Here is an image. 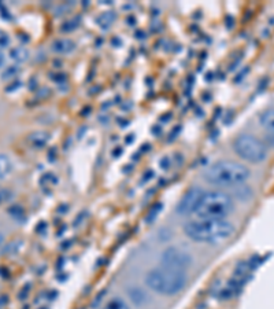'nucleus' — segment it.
Listing matches in <instances>:
<instances>
[{
	"instance_id": "f257e3e1",
	"label": "nucleus",
	"mask_w": 274,
	"mask_h": 309,
	"mask_svg": "<svg viewBox=\"0 0 274 309\" xmlns=\"http://www.w3.org/2000/svg\"><path fill=\"white\" fill-rule=\"evenodd\" d=\"M184 232L192 241L206 245H221L236 232L228 219H194L184 225Z\"/></svg>"
},
{
	"instance_id": "f03ea898",
	"label": "nucleus",
	"mask_w": 274,
	"mask_h": 309,
	"mask_svg": "<svg viewBox=\"0 0 274 309\" xmlns=\"http://www.w3.org/2000/svg\"><path fill=\"white\" fill-rule=\"evenodd\" d=\"M251 177V171L243 164L231 160H219L208 165L203 172V179L217 187H240Z\"/></svg>"
},
{
	"instance_id": "7ed1b4c3",
	"label": "nucleus",
	"mask_w": 274,
	"mask_h": 309,
	"mask_svg": "<svg viewBox=\"0 0 274 309\" xmlns=\"http://www.w3.org/2000/svg\"><path fill=\"white\" fill-rule=\"evenodd\" d=\"M235 209L233 198L219 190H201L192 216L195 219H228Z\"/></svg>"
},
{
	"instance_id": "20e7f679",
	"label": "nucleus",
	"mask_w": 274,
	"mask_h": 309,
	"mask_svg": "<svg viewBox=\"0 0 274 309\" xmlns=\"http://www.w3.org/2000/svg\"><path fill=\"white\" fill-rule=\"evenodd\" d=\"M147 286L155 293L162 296H176L188 283L185 271L173 269L169 266H157L147 273Z\"/></svg>"
},
{
	"instance_id": "39448f33",
	"label": "nucleus",
	"mask_w": 274,
	"mask_h": 309,
	"mask_svg": "<svg viewBox=\"0 0 274 309\" xmlns=\"http://www.w3.org/2000/svg\"><path fill=\"white\" fill-rule=\"evenodd\" d=\"M233 150L241 160L251 164H261L268 158L266 144L250 133L238 135L233 142Z\"/></svg>"
},
{
	"instance_id": "423d86ee",
	"label": "nucleus",
	"mask_w": 274,
	"mask_h": 309,
	"mask_svg": "<svg viewBox=\"0 0 274 309\" xmlns=\"http://www.w3.org/2000/svg\"><path fill=\"white\" fill-rule=\"evenodd\" d=\"M192 263H194L192 256L180 247H167L162 254V265L169 266L173 269L187 272L189 266L192 265Z\"/></svg>"
},
{
	"instance_id": "0eeeda50",
	"label": "nucleus",
	"mask_w": 274,
	"mask_h": 309,
	"mask_svg": "<svg viewBox=\"0 0 274 309\" xmlns=\"http://www.w3.org/2000/svg\"><path fill=\"white\" fill-rule=\"evenodd\" d=\"M200 188H191L184 194V197L180 199V202L177 205V213L181 216H192L194 209H195L197 198L200 195Z\"/></svg>"
},
{
	"instance_id": "6e6552de",
	"label": "nucleus",
	"mask_w": 274,
	"mask_h": 309,
	"mask_svg": "<svg viewBox=\"0 0 274 309\" xmlns=\"http://www.w3.org/2000/svg\"><path fill=\"white\" fill-rule=\"evenodd\" d=\"M259 124L269 135L274 136V109L263 111L259 117Z\"/></svg>"
},
{
	"instance_id": "1a4fd4ad",
	"label": "nucleus",
	"mask_w": 274,
	"mask_h": 309,
	"mask_svg": "<svg viewBox=\"0 0 274 309\" xmlns=\"http://www.w3.org/2000/svg\"><path fill=\"white\" fill-rule=\"evenodd\" d=\"M10 56L14 62L17 63H22L29 59V49L24 47V45H17L10 49Z\"/></svg>"
},
{
	"instance_id": "9d476101",
	"label": "nucleus",
	"mask_w": 274,
	"mask_h": 309,
	"mask_svg": "<svg viewBox=\"0 0 274 309\" xmlns=\"http://www.w3.org/2000/svg\"><path fill=\"white\" fill-rule=\"evenodd\" d=\"M12 172V162L10 157L6 154H0V180L6 179Z\"/></svg>"
},
{
	"instance_id": "9b49d317",
	"label": "nucleus",
	"mask_w": 274,
	"mask_h": 309,
	"mask_svg": "<svg viewBox=\"0 0 274 309\" xmlns=\"http://www.w3.org/2000/svg\"><path fill=\"white\" fill-rule=\"evenodd\" d=\"M102 309H130V308H129V305L126 304V301L122 300L121 297H111V298H109V300L104 303Z\"/></svg>"
},
{
	"instance_id": "f8f14e48",
	"label": "nucleus",
	"mask_w": 274,
	"mask_h": 309,
	"mask_svg": "<svg viewBox=\"0 0 274 309\" xmlns=\"http://www.w3.org/2000/svg\"><path fill=\"white\" fill-rule=\"evenodd\" d=\"M73 48H74L73 42L66 40V39H61V40H58V42H55L54 43V49L56 52H61V54L70 52Z\"/></svg>"
},
{
	"instance_id": "ddd939ff",
	"label": "nucleus",
	"mask_w": 274,
	"mask_h": 309,
	"mask_svg": "<svg viewBox=\"0 0 274 309\" xmlns=\"http://www.w3.org/2000/svg\"><path fill=\"white\" fill-rule=\"evenodd\" d=\"M47 135H44L43 132H36V133H33V135L29 137V140L33 146H36V147H43L44 144L47 143Z\"/></svg>"
},
{
	"instance_id": "4468645a",
	"label": "nucleus",
	"mask_w": 274,
	"mask_h": 309,
	"mask_svg": "<svg viewBox=\"0 0 274 309\" xmlns=\"http://www.w3.org/2000/svg\"><path fill=\"white\" fill-rule=\"evenodd\" d=\"M18 73H19L18 66H8V68H6V70L3 72L1 77H3V80H10V79H15Z\"/></svg>"
},
{
	"instance_id": "2eb2a0df",
	"label": "nucleus",
	"mask_w": 274,
	"mask_h": 309,
	"mask_svg": "<svg viewBox=\"0 0 274 309\" xmlns=\"http://www.w3.org/2000/svg\"><path fill=\"white\" fill-rule=\"evenodd\" d=\"M10 43H11V39L8 36V33L0 29V49L7 48Z\"/></svg>"
},
{
	"instance_id": "dca6fc26",
	"label": "nucleus",
	"mask_w": 274,
	"mask_h": 309,
	"mask_svg": "<svg viewBox=\"0 0 274 309\" xmlns=\"http://www.w3.org/2000/svg\"><path fill=\"white\" fill-rule=\"evenodd\" d=\"M12 198V191L8 188H0V205L6 204Z\"/></svg>"
},
{
	"instance_id": "f3484780",
	"label": "nucleus",
	"mask_w": 274,
	"mask_h": 309,
	"mask_svg": "<svg viewBox=\"0 0 274 309\" xmlns=\"http://www.w3.org/2000/svg\"><path fill=\"white\" fill-rule=\"evenodd\" d=\"M160 208H162V205H155L153 209L150 210V215L147 216V222H153V220L155 217L158 216L159 213H160Z\"/></svg>"
},
{
	"instance_id": "a211bd4d",
	"label": "nucleus",
	"mask_w": 274,
	"mask_h": 309,
	"mask_svg": "<svg viewBox=\"0 0 274 309\" xmlns=\"http://www.w3.org/2000/svg\"><path fill=\"white\" fill-rule=\"evenodd\" d=\"M4 63H6V58H4L3 51L0 49V68H3V66H4Z\"/></svg>"
},
{
	"instance_id": "6ab92c4d",
	"label": "nucleus",
	"mask_w": 274,
	"mask_h": 309,
	"mask_svg": "<svg viewBox=\"0 0 274 309\" xmlns=\"http://www.w3.org/2000/svg\"><path fill=\"white\" fill-rule=\"evenodd\" d=\"M3 305H4V303H3V300H0V309H3Z\"/></svg>"
},
{
	"instance_id": "aec40b11",
	"label": "nucleus",
	"mask_w": 274,
	"mask_h": 309,
	"mask_svg": "<svg viewBox=\"0 0 274 309\" xmlns=\"http://www.w3.org/2000/svg\"><path fill=\"white\" fill-rule=\"evenodd\" d=\"M1 243H3V235L0 234V246H1Z\"/></svg>"
}]
</instances>
